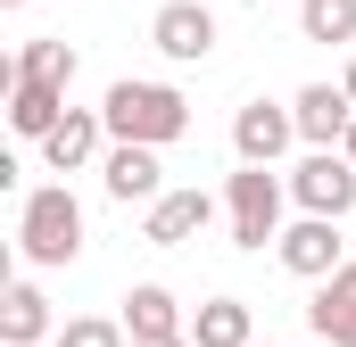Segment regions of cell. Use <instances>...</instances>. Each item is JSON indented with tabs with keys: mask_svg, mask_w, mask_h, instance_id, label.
<instances>
[{
	"mask_svg": "<svg viewBox=\"0 0 356 347\" xmlns=\"http://www.w3.org/2000/svg\"><path fill=\"white\" fill-rule=\"evenodd\" d=\"M99 116H108V141H133V149H175L191 133V99L175 83H133V75L108 83Z\"/></svg>",
	"mask_w": 356,
	"mask_h": 347,
	"instance_id": "6da1fadb",
	"label": "cell"
},
{
	"mask_svg": "<svg viewBox=\"0 0 356 347\" xmlns=\"http://www.w3.org/2000/svg\"><path fill=\"white\" fill-rule=\"evenodd\" d=\"M17 248H25V264H75L83 257V198H75L67 182L25 190V207H17Z\"/></svg>",
	"mask_w": 356,
	"mask_h": 347,
	"instance_id": "7a4b0ae2",
	"label": "cell"
},
{
	"mask_svg": "<svg viewBox=\"0 0 356 347\" xmlns=\"http://www.w3.org/2000/svg\"><path fill=\"white\" fill-rule=\"evenodd\" d=\"M282 198H290V174L273 166H241L232 182H224V223H232V248H282Z\"/></svg>",
	"mask_w": 356,
	"mask_h": 347,
	"instance_id": "3957f363",
	"label": "cell"
},
{
	"mask_svg": "<svg viewBox=\"0 0 356 347\" xmlns=\"http://www.w3.org/2000/svg\"><path fill=\"white\" fill-rule=\"evenodd\" d=\"M290 198H298V215L348 223L356 215V166L340 158V149H307V158L290 166Z\"/></svg>",
	"mask_w": 356,
	"mask_h": 347,
	"instance_id": "277c9868",
	"label": "cell"
},
{
	"mask_svg": "<svg viewBox=\"0 0 356 347\" xmlns=\"http://www.w3.org/2000/svg\"><path fill=\"white\" fill-rule=\"evenodd\" d=\"M149 50L175 58V67H207L216 58V8L207 0H166L149 17Z\"/></svg>",
	"mask_w": 356,
	"mask_h": 347,
	"instance_id": "5b68a950",
	"label": "cell"
},
{
	"mask_svg": "<svg viewBox=\"0 0 356 347\" xmlns=\"http://www.w3.org/2000/svg\"><path fill=\"white\" fill-rule=\"evenodd\" d=\"M273 257H282V273H298V281H315V289H323V281L348 264V240H340V223L298 215V223L282 232V248H273Z\"/></svg>",
	"mask_w": 356,
	"mask_h": 347,
	"instance_id": "8992f818",
	"label": "cell"
},
{
	"mask_svg": "<svg viewBox=\"0 0 356 347\" xmlns=\"http://www.w3.org/2000/svg\"><path fill=\"white\" fill-rule=\"evenodd\" d=\"M290 141H298V116H290L282 99H249V108L232 116V158H241V166H282Z\"/></svg>",
	"mask_w": 356,
	"mask_h": 347,
	"instance_id": "52a82bcc",
	"label": "cell"
},
{
	"mask_svg": "<svg viewBox=\"0 0 356 347\" xmlns=\"http://www.w3.org/2000/svg\"><path fill=\"white\" fill-rule=\"evenodd\" d=\"M99 190H108L116 207H158V198H166V166H158V149L108 141V158H99Z\"/></svg>",
	"mask_w": 356,
	"mask_h": 347,
	"instance_id": "ba28073f",
	"label": "cell"
},
{
	"mask_svg": "<svg viewBox=\"0 0 356 347\" xmlns=\"http://www.w3.org/2000/svg\"><path fill=\"white\" fill-rule=\"evenodd\" d=\"M290 116H298V141H307V149H340V141L356 133V108H348V91H340V83L290 91Z\"/></svg>",
	"mask_w": 356,
	"mask_h": 347,
	"instance_id": "9c48e42d",
	"label": "cell"
},
{
	"mask_svg": "<svg viewBox=\"0 0 356 347\" xmlns=\"http://www.w3.org/2000/svg\"><path fill=\"white\" fill-rule=\"evenodd\" d=\"M116 323H124V339H133V347H149V339H191V323H182V306H175L166 281H133Z\"/></svg>",
	"mask_w": 356,
	"mask_h": 347,
	"instance_id": "30bf717a",
	"label": "cell"
},
{
	"mask_svg": "<svg viewBox=\"0 0 356 347\" xmlns=\"http://www.w3.org/2000/svg\"><path fill=\"white\" fill-rule=\"evenodd\" d=\"M207 223H216V198H207V190H166V198L149 207L141 240H149V248H182V240H199Z\"/></svg>",
	"mask_w": 356,
	"mask_h": 347,
	"instance_id": "8fae6325",
	"label": "cell"
},
{
	"mask_svg": "<svg viewBox=\"0 0 356 347\" xmlns=\"http://www.w3.org/2000/svg\"><path fill=\"white\" fill-rule=\"evenodd\" d=\"M99 141H108V116H99V108H67V124L42 141V166L50 174H83L91 158H108Z\"/></svg>",
	"mask_w": 356,
	"mask_h": 347,
	"instance_id": "7c38bea8",
	"label": "cell"
},
{
	"mask_svg": "<svg viewBox=\"0 0 356 347\" xmlns=\"http://www.w3.org/2000/svg\"><path fill=\"white\" fill-rule=\"evenodd\" d=\"M307 323H315V339L323 347H356V257L315 289V306H307Z\"/></svg>",
	"mask_w": 356,
	"mask_h": 347,
	"instance_id": "4fadbf2b",
	"label": "cell"
},
{
	"mask_svg": "<svg viewBox=\"0 0 356 347\" xmlns=\"http://www.w3.org/2000/svg\"><path fill=\"white\" fill-rule=\"evenodd\" d=\"M50 331H58V323H50V298H42L33 281H8V289H0V347H42Z\"/></svg>",
	"mask_w": 356,
	"mask_h": 347,
	"instance_id": "5bb4252c",
	"label": "cell"
},
{
	"mask_svg": "<svg viewBox=\"0 0 356 347\" xmlns=\"http://www.w3.org/2000/svg\"><path fill=\"white\" fill-rule=\"evenodd\" d=\"M67 124V91H50V83H8V133L17 141H50Z\"/></svg>",
	"mask_w": 356,
	"mask_h": 347,
	"instance_id": "9a60e30c",
	"label": "cell"
},
{
	"mask_svg": "<svg viewBox=\"0 0 356 347\" xmlns=\"http://www.w3.org/2000/svg\"><path fill=\"white\" fill-rule=\"evenodd\" d=\"M191 347H257L249 298H207V306L191 314Z\"/></svg>",
	"mask_w": 356,
	"mask_h": 347,
	"instance_id": "2e32d148",
	"label": "cell"
},
{
	"mask_svg": "<svg viewBox=\"0 0 356 347\" xmlns=\"http://www.w3.org/2000/svg\"><path fill=\"white\" fill-rule=\"evenodd\" d=\"M17 83H50V91H67V83H75V50H67L58 33H33V42L17 50Z\"/></svg>",
	"mask_w": 356,
	"mask_h": 347,
	"instance_id": "e0dca14e",
	"label": "cell"
},
{
	"mask_svg": "<svg viewBox=\"0 0 356 347\" xmlns=\"http://www.w3.org/2000/svg\"><path fill=\"white\" fill-rule=\"evenodd\" d=\"M298 33L307 42H356V0H298Z\"/></svg>",
	"mask_w": 356,
	"mask_h": 347,
	"instance_id": "ac0fdd59",
	"label": "cell"
},
{
	"mask_svg": "<svg viewBox=\"0 0 356 347\" xmlns=\"http://www.w3.org/2000/svg\"><path fill=\"white\" fill-rule=\"evenodd\" d=\"M58 347H133V339H124V323H108V314H75V323H58Z\"/></svg>",
	"mask_w": 356,
	"mask_h": 347,
	"instance_id": "d6986e66",
	"label": "cell"
},
{
	"mask_svg": "<svg viewBox=\"0 0 356 347\" xmlns=\"http://www.w3.org/2000/svg\"><path fill=\"white\" fill-rule=\"evenodd\" d=\"M340 91H348V108H356V50H348V75H340Z\"/></svg>",
	"mask_w": 356,
	"mask_h": 347,
	"instance_id": "ffe728a7",
	"label": "cell"
},
{
	"mask_svg": "<svg viewBox=\"0 0 356 347\" xmlns=\"http://www.w3.org/2000/svg\"><path fill=\"white\" fill-rule=\"evenodd\" d=\"M340 158H348V166H356V133H348V141H340Z\"/></svg>",
	"mask_w": 356,
	"mask_h": 347,
	"instance_id": "44dd1931",
	"label": "cell"
},
{
	"mask_svg": "<svg viewBox=\"0 0 356 347\" xmlns=\"http://www.w3.org/2000/svg\"><path fill=\"white\" fill-rule=\"evenodd\" d=\"M149 347H191V339H149Z\"/></svg>",
	"mask_w": 356,
	"mask_h": 347,
	"instance_id": "7402d4cb",
	"label": "cell"
},
{
	"mask_svg": "<svg viewBox=\"0 0 356 347\" xmlns=\"http://www.w3.org/2000/svg\"><path fill=\"white\" fill-rule=\"evenodd\" d=\"M0 8H25V0H0Z\"/></svg>",
	"mask_w": 356,
	"mask_h": 347,
	"instance_id": "603a6c76",
	"label": "cell"
}]
</instances>
